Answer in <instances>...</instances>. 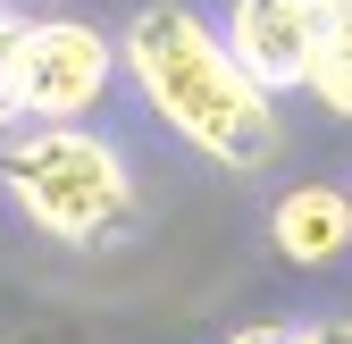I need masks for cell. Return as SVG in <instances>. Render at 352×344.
Listing matches in <instances>:
<instances>
[{
  "label": "cell",
  "instance_id": "obj_10",
  "mask_svg": "<svg viewBox=\"0 0 352 344\" xmlns=\"http://www.w3.org/2000/svg\"><path fill=\"white\" fill-rule=\"evenodd\" d=\"M25 344H76V336H25Z\"/></svg>",
  "mask_w": 352,
  "mask_h": 344
},
{
  "label": "cell",
  "instance_id": "obj_7",
  "mask_svg": "<svg viewBox=\"0 0 352 344\" xmlns=\"http://www.w3.org/2000/svg\"><path fill=\"white\" fill-rule=\"evenodd\" d=\"M17 42H25V25L0 17V118H17Z\"/></svg>",
  "mask_w": 352,
  "mask_h": 344
},
{
  "label": "cell",
  "instance_id": "obj_3",
  "mask_svg": "<svg viewBox=\"0 0 352 344\" xmlns=\"http://www.w3.org/2000/svg\"><path fill=\"white\" fill-rule=\"evenodd\" d=\"M118 76V42L84 17H34L17 42V118L34 126H76L109 93Z\"/></svg>",
  "mask_w": 352,
  "mask_h": 344
},
{
  "label": "cell",
  "instance_id": "obj_8",
  "mask_svg": "<svg viewBox=\"0 0 352 344\" xmlns=\"http://www.w3.org/2000/svg\"><path fill=\"white\" fill-rule=\"evenodd\" d=\"M227 344H302V327H285V319H252V327H235Z\"/></svg>",
  "mask_w": 352,
  "mask_h": 344
},
{
  "label": "cell",
  "instance_id": "obj_1",
  "mask_svg": "<svg viewBox=\"0 0 352 344\" xmlns=\"http://www.w3.org/2000/svg\"><path fill=\"white\" fill-rule=\"evenodd\" d=\"M118 51H126V67H135L143 101L193 151H210L218 168H269L277 160V101L235 67L227 34H210L193 9L151 0V9L126 25Z\"/></svg>",
  "mask_w": 352,
  "mask_h": 344
},
{
  "label": "cell",
  "instance_id": "obj_5",
  "mask_svg": "<svg viewBox=\"0 0 352 344\" xmlns=\"http://www.w3.org/2000/svg\"><path fill=\"white\" fill-rule=\"evenodd\" d=\"M269 235H277L285 261H302V269L336 261V252L352 244V193H336V185H294V193H277Z\"/></svg>",
  "mask_w": 352,
  "mask_h": 344
},
{
  "label": "cell",
  "instance_id": "obj_6",
  "mask_svg": "<svg viewBox=\"0 0 352 344\" xmlns=\"http://www.w3.org/2000/svg\"><path fill=\"white\" fill-rule=\"evenodd\" d=\"M311 93H319L336 118H352V34H336L327 51H319V67H311Z\"/></svg>",
  "mask_w": 352,
  "mask_h": 344
},
{
  "label": "cell",
  "instance_id": "obj_9",
  "mask_svg": "<svg viewBox=\"0 0 352 344\" xmlns=\"http://www.w3.org/2000/svg\"><path fill=\"white\" fill-rule=\"evenodd\" d=\"M302 344H352V319H319V327H302Z\"/></svg>",
  "mask_w": 352,
  "mask_h": 344
},
{
  "label": "cell",
  "instance_id": "obj_2",
  "mask_svg": "<svg viewBox=\"0 0 352 344\" xmlns=\"http://www.w3.org/2000/svg\"><path fill=\"white\" fill-rule=\"evenodd\" d=\"M0 185L25 202V219L59 244H109L135 219V185H126V160L84 135V126H34L25 143L0 151Z\"/></svg>",
  "mask_w": 352,
  "mask_h": 344
},
{
  "label": "cell",
  "instance_id": "obj_4",
  "mask_svg": "<svg viewBox=\"0 0 352 344\" xmlns=\"http://www.w3.org/2000/svg\"><path fill=\"white\" fill-rule=\"evenodd\" d=\"M336 34H352V0H235L227 9V51L260 93L311 84Z\"/></svg>",
  "mask_w": 352,
  "mask_h": 344
}]
</instances>
